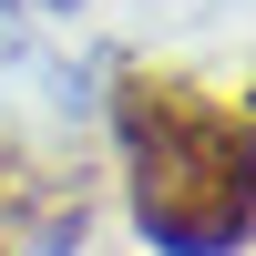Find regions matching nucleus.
I'll list each match as a JSON object with an SVG mask.
<instances>
[{
  "mask_svg": "<svg viewBox=\"0 0 256 256\" xmlns=\"http://www.w3.org/2000/svg\"><path fill=\"white\" fill-rule=\"evenodd\" d=\"M113 134L134 226L164 256H236L256 236V113L216 102L184 72H123Z\"/></svg>",
  "mask_w": 256,
  "mask_h": 256,
  "instance_id": "nucleus-1",
  "label": "nucleus"
}]
</instances>
